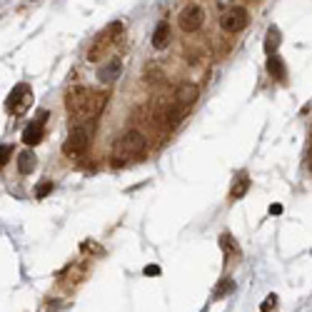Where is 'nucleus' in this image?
Returning <instances> with one entry per match:
<instances>
[{
	"label": "nucleus",
	"instance_id": "obj_22",
	"mask_svg": "<svg viewBox=\"0 0 312 312\" xmlns=\"http://www.w3.org/2000/svg\"><path fill=\"white\" fill-rule=\"evenodd\" d=\"M270 215H282V205H280V202L270 205Z\"/></svg>",
	"mask_w": 312,
	"mask_h": 312
},
{
	"label": "nucleus",
	"instance_id": "obj_15",
	"mask_svg": "<svg viewBox=\"0 0 312 312\" xmlns=\"http://www.w3.org/2000/svg\"><path fill=\"white\" fill-rule=\"evenodd\" d=\"M35 165H38V157L33 150H23L18 155V173L20 175H30L33 170H35Z\"/></svg>",
	"mask_w": 312,
	"mask_h": 312
},
{
	"label": "nucleus",
	"instance_id": "obj_7",
	"mask_svg": "<svg viewBox=\"0 0 312 312\" xmlns=\"http://www.w3.org/2000/svg\"><path fill=\"white\" fill-rule=\"evenodd\" d=\"M122 33V23H113V25H108L102 33L98 35V40H93V48H90V53H88V60L93 63V60H98L100 55H105L108 53V48L117 43V35Z\"/></svg>",
	"mask_w": 312,
	"mask_h": 312
},
{
	"label": "nucleus",
	"instance_id": "obj_19",
	"mask_svg": "<svg viewBox=\"0 0 312 312\" xmlns=\"http://www.w3.org/2000/svg\"><path fill=\"white\" fill-rule=\"evenodd\" d=\"M10 157H13V145L3 142V145H0V168H5Z\"/></svg>",
	"mask_w": 312,
	"mask_h": 312
},
{
	"label": "nucleus",
	"instance_id": "obj_5",
	"mask_svg": "<svg viewBox=\"0 0 312 312\" xmlns=\"http://www.w3.org/2000/svg\"><path fill=\"white\" fill-rule=\"evenodd\" d=\"M247 23H250V13H247V8H242V5H230L222 15H220V28L225 30V33H240V30H245L247 28Z\"/></svg>",
	"mask_w": 312,
	"mask_h": 312
},
{
	"label": "nucleus",
	"instance_id": "obj_1",
	"mask_svg": "<svg viewBox=\"0 0 312 312\" xmlns=\"http://www.w3.org/2000/svg\"><path fill=\"white\" fill-rule=\"evenodd\" d=\"M110 93H98V90H90V88H73L68 95H65V108H68V115L78 122H95V117L105 110Z\"/></svg>",
	"mask_w": 312,
	"mask_h": 312
},
{
	"label": "nucleus",
	"instance_id": "obj_11",
	"mask_svg": "<svg viewBox=\"0 0 312 312\" xmlns=\"http://www.w3.org/2000/svg\"><path fill=\"white\" fill-rule=\"evenodd\" d=\"M267 75L273 80H277V82H285L287 80V65H285V60L280 58L277 53L275 55H267Z\"/></svg>",
	"mask_w": 312,
	"mask_h": 312
},
{
	"label": "nucleus",
	"instance_id": "obj_6",
	"mask_svg": "<svg viewBox=\"0 0 312 312\" xmlns=\"http://www.w3.org/2000/svg\"><path fill=\"white\" fill-rule=\"evenodd\" d=\"M202 23H205V10H202V5H197V3L185 5V8L180 10V15H177V25H180L182 33H197V30L202 28Z\"/></svg>",
	"mask_w": 312,
	"mask_h": 312
},
{
	"label": "nucleus",
	"instance_id": "obj_16",
	"mask_svg": "<svg viewBox=\"0 0 312 312\" xmlns=\"http://www.w3.org/2000/svg\"><path fill=\"white\" fill-rule=\"evenodd\" d=\"M233 290H235V280H233V277H222V280L217 282V287H215L213 297H215V300H222L225 295H230Z\"/></svg>",
	"mask_w": 312,
	"mask_h": 312
},
{
	"label": "nucleus",
	"instance_id": "obj_8",
	"mask_svg": "<svg viewBox=\"0 0 312 312\" xmlns=\"http://www.w3.org/2000/svg\"><path fill=\"white\" fill-rule=\"evenodd\" d=\"M48 110H40L38 113V120H33L25 130H23V142L25 145H38V142H43V137H45V120H48Z\"/></svg>",
	"mask_w": 312,
	"mask_h": 312
},
{
	"label": "nucleus",
	"instance_id": "obj_18",
	"mask_svg": "<svg viewBox=\"0 0 312 312\" xmlns=\"http://www.w3.org/2000/svg\"><path fill=\"white\" fill-rule=\"evenodd\" d=\"M53 190H55L53 180H43V182H40L38 188H35V197H38V200H43V197H48V195H50Z\"/></svg>",
	"mask_w": 312,
	"mask_h": 312
},
{
	"label": "nucleus",
	"instance_id": "obj_9",
	"mask_svg": "<svg viewBox=\"0 0 312 312\" xmlns=\"http://www.w3.org/2000/svg\"><path fill=\"white\" fill-rule=\"evenodd\" d=\"M120 73H122V60L110 58V60H105V65L98 68V80L105 82V85H110V82H115L120 78Z\"/></svg>",
	"mask_w": 312,
	"mask_h": 312
},
{
	"label": "nucleus",
	"instance_id": "obj_10",
	"mask_svg": "<svg viewBox=\"0 0 312 312\" xmlns=\"http://www.w3.org/2000/svg\"><path fill=\"white\" fill-rule=\"evenodd\" d=\"M197 85L195 82H190V80H185V82H180L177 85V90H175V100H177V105H182V108H188V105H193L197 100Z\"/></svg>",
	"mask_w": 312,
	"mask_h": 312
},
{
	"label": "nucleus",
	"instance_id": "obj_17",
	"mask_svg": "<svg viewBox=\"0 0 312 312\" xmlns=\"http://www.w3.org/2000/svg\"><path fill=\"white\" fill-rule=\"evenodd\" d=\"M220 245H222V250H225V255L230 257V253H237V245H235V237L230 233L220 235Z\"/></svg>",
	"mask_w": 312,
	"mask_h": 312
},
{
	"label": "nucleus",
	"instance_id": "obj_4",
	"mask_svg": "<svg viewBox=\"0 0 312 312\" xmlns=\"http://www.w3.org/2000/svg\"><path fill=\"white\" fill-rule=\"evenodd\" d=\"M30 105H33V88L28 82H18L5 98V110L13 115H23Z\"/></svg>",
	"mask_w": 312,
	"mask_h": 312
},
{
	"label": "nucleus",
	"instance_id": "obj_14",
	"mask_svg": "<svg viewBox=\"0 0 312 312\" xmlns=\"http://www.w3.org/2000/svg\"><path fill=\"white\" fill-rule=\"evenodd\" d=\"M280 43H282L280 28H277V25H270L267 33H265V53H267V55H275V53L280 50Z\"/></svg>",
	"mask_w": 312,
	"mask_h": 312
},
{
	"label": "nucleus",
	"instance_id": "obj_21",
	"mask_svg": "<svg viewBox=\"0 0 312 312\" xmlns=\"http://www.w3.org/2000/svg\"><path fill=\"white\" fill-rule=\"evenodd\" d=\"M142 273L148 275V277H157V275H160V267H157V265H148Z\"/></svg>",
	"mask_w": 312,
	"mask_h": 312
},
{
	"label": "nucleus",
	"instance_id": "obj_12",
	"mask_svg": "<svg viewBox=\"0 0 312 312\" xmlns=\"http://www.w3.org/2000/svg\"><path fill=\"white\" fill-rule=\"evenodd\" d=\"M170 40H173L170 23H168V20H160L157 28H155V33H153V48H155V50H165V48L170 45Z\"/></svg>",
	"mask_w": 312,
	"mask_h": 312
},
{
	"label": "nucleus",
	"instance_id": "obj_13",
	"mask_svg": "<svg viewBox=\"0 0 312 312\" xmlns=\"http://www.w3.org/2000/svg\"><path fill=\"white\" fill-rule=\"evenodd\" d=\"M250 177H247V173H240V175L235 177L233 188H230V200H242V197L247 195V190H250Z\"/></svg>",
	"mask_w": 312,
	"mask_h": 312
},
{
	"label": "nucleus",
	"instance_id": "obj_3",
	"mask_svg": "<svg viewBox=\"0 0 312 312\" xmlns=\"http://www.w3.org/2000/svg\"><path fill=\"white\" fill-rule=\"evenodd\" d=\"M93 130H95V122H78L68 140L63 142V153L68 157H80L88 148H90V137H93Z\"/></svg>",
	"mask_w": 312,
	"mask_h": 312
},
{
	"label": "nucleus",
	"instance_id": "obj_20",
	"mask_svg": "<svg viewBox=\"0 0 312 312\" xmlns=\"http://www.w3.org/2000/svg\"><path fill=\"white\" fill-rule=\"evenodd\" d=\"M275 307H277V295H267L265 302L260 305V312H273Z\"/></svg>",
	"mask_w": 312,
	"mask_h": 312
},
{
	"label": "nucleus",
	"instance_id": "obj_2",
	"mask_svg": "<svg viewBox=\"0 0 312 312\" xmlns=\"http://www.w3.org/2000/svg\"><path fill=\"white\" fill-rule=\"evenodd\" d=\"M145 150H148V137L142 135L140 130H128V133H122V135L113 142L110 157L115 160L117 165H122V162H128V160L142 157Z\"/></svg>",
	"mask_w": 312,
	"mask_h": 312
}]
</instances>
